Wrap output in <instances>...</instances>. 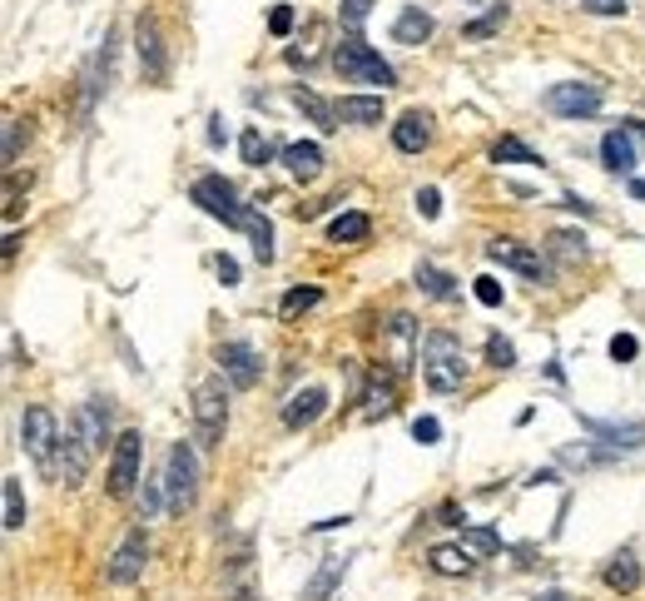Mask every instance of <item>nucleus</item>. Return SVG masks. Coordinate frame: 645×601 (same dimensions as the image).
Segmentation results:
<instances>
[{
	"mask_svg": "<svg viewBox=\"0 0 645 601\" xmlns=\"http://www.w3.org/2000/svg\"><path fill=\"white\" fill-rule=\"evenodd\" d=\"M422 378H427L432 393H457L467 383V353L452 333L437 328V333L422 338Z\"/></svg>",
	"mask_w": 645,
	"mask_h": 601,
	"instance_id": "nucleus-1",
	"label": "nucleus"
},
{
	"mask_svg": "<svg viewBox=\"0 0 645 601\" xmlns=\"http://www.w3.org/2000/svg\"><path fill=\"white\" fill-rule=\"evenodd\" d=\"M189 199H194L209 219H219V224H229V229H249V219H254V209L239 204V189H234L224 174H199L194 189H189Z\"/></svg>",
	"mask_w": 645,
	"mask_h": 601,
	"instance_id": "nucleus-2",
	"label": "nucleus"
},
{
	"mask_svg": "<svg viewBox=\"0 0 645 601\" xmlns=\"http://www.w3.org/2000/svg\"><path fill=\"white\" fill-rule=\"evenodd\" d=\"M229 428V393L219 378H204L194 388V443L199 448H219Z\"/></svg>",
	"mask_w": 645,
	"mask_h": 601,
	"instance_id": "nucleus-3",
	"label": "nucleus"
},
{
	"mask_svg": "<svg viewBox=\"0 0 645 601\" xmlns=\"http://www.w3.org/2000/svg\"><path fill=\"white\" fill-rule=\"evenodd\" d=\"M164 502L179 517L199 502V457H194L189 443H174L169 448V462H164Z\"/></svg>",
	"mask_w": 645,
	"mask_h": 601,
	"instance_id": "nucleus-4",
	"label": "nucleus"
},
{
	"mask_svg": "<svg viewBox=\"0 0 645 601\" xmlns=\"http://www.w3.org/2000/svg\"><path fill=\"white\" fill-rule=\"evenodd\" d=\"M333 65H338V75L343 80H353V85H392L397 75H392V65H387L383 55L373 50V45H363L358 35H348L338 50H333Z\"/></svg>",
	"mask_w": 645,
	"mask_h": 601,
	"instance_id": "nucleus-5",
	"label": "nucleus"
},
{
	"mask_svg": "<svg viewBox=\"0 0 645 601\" xmlns=\"http://www.w3.org/2000/svg\"><path fill=\"white\" fill-rule=\"evenodd\" d=\"M60 423H55V413L50 408H25V418H20V443H25V452L35 457V467L40 472H55L60 467Z\"/></svg>",
	"mask_w": 645,
	"mask_h": 601,
	"instance_id": "nucleus-6",
	"label": "nucleus"
},
{
	"mask_svg": "<svg viewBox=\"0 0 645 601\" xmlns=\"http://www.w3.org/2000/svg\"><path fill=\"white\" fill-rule=\"evenodd\" d=\"M601 105H606V90L596 80H561L546 90V110L561 120H591Z\"/></svg>",
	"mask_w": 645,
	"mask_h": 601,
	"instance_id": "nucleus-7",
	"label": "nucleus"
},
{
	"mask_svg": "<svg viewBox=\"0 0 645 601\" xmlns=\"http://www.w3.org/2000/svg\"><path fill=\"white\" fill-rule=\"evenodd\" d=\"M214 363H219V373H224V383L229 388H254L258 378H263V363H258V353L249 348V343H219V353H214Z\"/></svg>",
	"mask_w": 645,
	"mask_h": 601,
	"instance_id": "nucleus-8",
	"label": "nucleus"
},
{
	"mask_svg": "<svg viewBox=\"0 0 645 601\" xmlns=\"http://www.w3.org/2000/svg\"><path fill=\"white\" fill-rule=\"evenodd\" d=\"M139 452H144V438L129 428L115 438V457H110V497H129L134 482H139Z\"/></svg>",
	"mask_w": 645,
	"mask_h": 601,
	"instance_id": "nucleus-9",
	"label": "nucleus"
},
{
	"mask_svg": "<svg viewBox=\"0 0 645 601\" xmlns=\"http://www.w3.org/2000/svg\"><path fill=\"white\" fill-rule=\"evenodd\" d=\"M144 562H149V537H144V527H134L125 542L115 547V557H110L105 577H110L115 587H129V582H139V577H144Z\"/></svg>",
	"mask_w": 645,
	"mask_h": 601,
	"instance_id": "nucleus-10",
	"label": "nucleus"
},
{
	"mask_svg": "<svg viewBox=\"0 0 645 601\" xmlns=\"http://www.w3.org/2000/svg\"><path fill=\"white\" fill-rule=\"evenodd\" d=\"M134 45H139V65H144V75L159 85V80L169 75V55H164V35H159V20H154V15H139V25H134Z\"/></svg>",
	"mask_w": 645,
	"mask_h": 601,
	"instance_id": "nucleus-11",
	"label": "nucleus"
},
{
	"mask_svg": "<svg viewBox=\"0 0 645 601\" xmlns=\"http://www.w3.org/2000/svg\"><path fill=\"white\" fill-rule=\"evenodd\" d=\"M487 259H497V264H507L516 274H526V279H536V284H546V259L536 254V249H526V244H516V239H492L487 244Z\"/></svg>",
	"mask_w": 645,
	"mask_h": 601,
	"instance_id": "nucleus-12",
	"label": "nucleus"
},
{
	"mask_svg": "<svg viewBox=\"0 0 645 601\" xmlns=\"http://www.w3.org/2000/svg\"><path fill=\"white\" fill-rule=\"evenodd\" d=\"M387 358H392V373H407L417 363V323L407 313L387 318Z\"/></svg>",
	"mask_w": 645,
	"mask_h": 601,
	"instance_id": "nucleus-13",
	"label": "nucleus"
},
{
	"mask_svg": "<svg viewBox=\"0 0 645 601\" xmlns=\"http://www.w3.org/2000/svg\"><path fill=\"white\" fill-rule=\"evenodd\" d=\"M323 413H328V388L313 383V388H303V393H293V398L283 403V428H293V433H298V428H313Z\"/></svg>",
	"mask_w": 645,
	"mask_h": 601,
	"instance_id": "nucleus-14",
	"label": "nucleus"
},
{
	"mask_svg": "<svg viewBox=\"0 0 645 601\" xmlns=\"http://www.w3.org/2000/svg\"><path fill=\"white\" fill-rule=\"evenodd\" d=\"M70 428L80 433V443L90 452L105 448V438H110V413H105V403L100 398H90V403H80L75 408V418H70Z\"/></svg>",
	"mask_w": 645,
	"mask_h": 601,
	"instance_id": "nucleus-15",
	"label": "nucleus"
},
{
	"mask_svg": "<svg viewBox=\"0 0 645 601\" xmlns=\"http://www.w3.org/2000/svg\"><path fill=\"white\" fill-rule=\"evenodd\" d=\"M392 145L402 154H422L432 145V115L427 110H407V115H397V125H392Z\"/></svg>",
	"mask_w": 645,
	"mask_h": 601,
	"instance_id": "nucleus-16",
	"label": "nucleus"
},
{
	"mask_svg": "<svg viewBox=\"0 0 645 601\" xmlns=\"http://www.w3.org/2000/svg\"><path fill=\"white\" fill-rule=\"evenodd\" d=\"M90 457H95V452L80 443V433H75V428H65V438H60V467H55V477H60L65 487L85 482V472H90Z\"/></svg>",
	"mask_w": 645,
	"mask_h": 601,
	"instance_id": "nucleus-17",
	"label": "nucleus"
},
{
	"mask_svg": "<svg viewBox=\"0 0 645 601\" xmlns=\"http://www.w3.org/2000/svg\"><path fill=\"white\" fill-rule=\"evenodd\" d=\"M283 169H288L298 184H313V179L323 174V145H313V140H293V145H283Z\"/></svg>",
	"mask_w": 645,
	"mask_h": 601,
	"instance_id": "nucleus-18",
	"label": "nucleus"
},
{
	"mask_svg": "<svg viewBox=\"0 0 645 601\" xmlns=\"http://www.w3.org/2000/svg\"><path fill=\"white\" fill-rule=\"evenodd\" d=\"M397 408V373L392 368H378L373 378H368V393H363V418H383Z\"/></svg>",
	"mask_w": 645,
	"mask_h": 601,
	"instance_id": "nucleus-19",
	"label": "nucleus"
},
{
	"mask_svg": "<svg viewBox=\"0 0 645 601\" xmlns=\"http://www.w3.org/2000/svg\"><path fill=\"white\" fill-rule=\"evenodd\" d=\"M601 159H606L611 174H631V169H636V135H631L626 125L611 130V135L601 140Z\"/></svg>",
	"mask_w": 645,
	"mask_h": 601,
	"instance_id": "nucleus-20",
	"label": "nucleus"
},
{
	"mask_svg": "<svg viewBox=\"0 0 645 601\" xmlns=\"http://www.w3.org/2000/svg\"><path fill=\"white\" fill-rule=\"evenodd\" d=\"M427 35H432V15L422 5H402L397 20H392V40L397 45H422Z\"/></svg>",
	"mask_w": 645,
	"mask_h": 601,
	"instance_id": "nucleus-21",
	"label": "nucleus"
},
{
	"mask_svg": "<svg viewBox=\"0 0 645 601\" xmlns=\"http://www.w3.org/2000/svg\"><path fill=\"white\" fill-rule=\"evenodd\" d=\"M338 125H383V95H343Z\"/></svg>",
	"mask_w": 645,
	"mask_h": 601,
	"instance_id": "nucleus-22",
	"label": "nucleus"
},
{
	"mask_svg": "<svg viewBox=\"0 0 645 601\" xmlns=\"http://www.w3.org/2000/svg\"><path fill=\"white\" fill-rule=\"evenodd\" d=\"M601 577H606V587H611V592L631 597V592L641 587V562H636L631 552H616V557L606 562V572H601Z\"/></svg>",
	"mask_w": 645,
	"mask_h": 601,
	"instance_id": "nucleus-23",
	"label": "nucleus"
},
{
	"mask_svg": "<svg viewBox=\"0 0 645 601\" xmlns=\"http://www.w3.org/2000/svg\"><path fill=\"white\" fill-rule=\"evenodd\" d=\"M427 567H432L437 577H467L477 562H472V552H467V547H447V542H442V547H432V552H427Z\"/></svg>",
	"mask_w": 645,
	"mask_h": 601,
	"instance_id": "nucleus-24",
	"label": "nucleus"
},
{
	"mask_svg": "<svg viewBox=\"0 0 645 601\" xmlns=\"http://www.w3.org/2000/svg\"><path fill=\"white\" fill-rule=\"evenodd\" d=\"M417 289L427 294V299H437V303H452L462 289H457V279L452 274H442L437 264H417Z\"/></svg>",
	"mask_w": 645,
	"mask_h": 601,
	"instance_id": "nucleus-25",
	"label": "nucleus"
},
{
	"mask_svg": "<svg viewBox=\"0 0 645 601\" xmlns=\"http://www.w3.org/2000/svg\"><path fill=\"white\" fill-rule=\"evenodd\" d=\"M368 234H373V219L358 214V209H348V214H338V219L328 224V239H333V244H363Z\"/></svg>",
	"mask_w": 645,
	"mask_h": 601,
	"instance_id": "nucleus-26",
	"label": "nucleus"
},
{
	"mask_svg": "<svg viewBox=\"0 0 645 601\" xmlns=\"http://www.w3.org/2000/svg\"><path fill=\"white\" fill-rule=\"evenodd\" d=\"M343 572H348V557H323V567H318V577L303 587V601H328V592L343 582Z\"/></svg>",
	"mask_w": 645,
	"mask_h": 601,
	"instance_id": "nucleus-27",
	"label": "nucleus"
},
{
	"mask_svg": "<svg viewBox=\"0 0 645 601\" xmlns=\"http://www.w3.org/2000/svg\"><path fill=\"white\" fill-rule=\"evenodd\" d=\"M293 105H298V110H308V120H313L318 130H338V105L318 100L313 90H303V85H298V90H293Z\"/></svg>",
	"mask_w": 645,
	"mask_h": 601,
	"instance_id": "nucleus-28",
	"label": "nucleus"
},
{
	"mask_svg": "<svg viewBox=\"0 0 645 601\" xmlns=\"http://www.w3.org/2000/svg\"><path fill=\"white\" fill-rule=\"evenodd\" d=\"M507 15H512L507 5H492L482 20H467V25H462V40H487V35H497V30L507 25Z\"/></svg>",
	"mask_w": 645,
	"mask_h": 601,
	"instance_id": "nucleus-29",
	"label": "nucleus"
},
{
	"mask_svg": "<svg viewBox=\"0 0 645 601\" xmlns=\"http://www.w3.org/2000/svg\"><path fill=\"white\" fill-rule=\"evenodd\" d=\"M0 492H5V527L20 532V527H25V492H20V477H5Z\"/></svg>",
	"mask_w": 645,
	"mask_h": 601,
	"instance_id": "nucleus-30",
	"label": "nucleus"
},
{
	"mask_svg": "<svg viewBox=\"0 0 645 601\" xmlns=\"http://www.w3.org/2000/svg\"><path fill=\"white\" fill-rule=\"evenodd\" d=\"M492 164H541V154L526 150L521 140L507 135V140H497V145H492Z\"/></svg>",
	"mask_w": 645,
	"mask_h": 601,
	"instance_id": "nucleus-31",
	"label": "nucleus"
},
{
	"mask_svg": "<svg viewBox=\"0 0 645 601\" xmlns=\"http://www.w3.org/2000/svg\"><path fill=\"white\" fill-rule=\"evenodd\" d=\"M244 234L254 239V259H258V264H273V224H268L263 214H254Z\"/></svg>",
	"mask_w": 645,
	"mask_h": 601,
	"instance_id": "nucleus-32",
	"label": "nucleus"
},
{
	"mask_svg": "<svg viewBox=\"0 0 645 601\" xmlns=\"http://www.w3.org/2000/svg\"><path fill=\"white\" fill-rule=\"evenodd\" d=\"M462 547L477 557H492V552H502V537L492 527H462Z\"/></svg>",
	"mask_w": 645,
	"mask_h": 601,
	"instance_id": "nucleus-33",
	"label": "nucleus"
},
{
	"mask_svg": "<svg viewBox=\"0 0 645 601\" xmlns=\"http://www.w3.org/2000/svg\"><path fill=\"white\" fill-rule=\"evenodd\" d=\"M551 249L561 259H586V234L581 229H551Z\"/></svg>",
	"mask_w": 645,
	"mask_h": 601,
	"instance_id": "nucleus-34",
	"label": "nucleus"
},
{
	"mask_svg": "<svg viewBox=\"0 0 645 601\" xmlns=\"http://www.w3.org/2000/svg\"><path fill=\"white\" fill-rule=\"evenodd\" d=\"M318 299H323V289H313V284H308V289H288L283 303H278V313H283V318H298V313H308Z\"/></svg>",
	"mask_w": 645,
	"mask_h": 601,
	"instance_id": "nucleus-35",
	"label": "nucleus"
},
{
	"mask_svg": "<svg viewBox=\"0 0 645 601\" xmlns=\"http://www.w3.org/2000/svg\"><path fill=\"white\" fill-rule=\"evenodd\" d=\"M239 150H244V164H268L273 159V145H268V135L263 130H244V140H239Z\"/></svg>",
	"mask_w": 645,
	"mask_h": 601,
	"instance_id": "nucleus-36",
	"label": "nucleus"
},
{
	"mask_svg": "<svg viewBox=\"0 0 645 601\" xmlns=\"http://www.w3.org/2000/svg\"><path fill=\"white\" fill-rule=\"evenodd\" d=\"M487 358H492V368H502V373L516 368V348L502 338V333H492V338H487Z\"/></svg>",
	"mask_w": 645,
	"mask_h": 601,
	"instance_id": "nucleus-37",
	"label": "nucleus"
},
{
	"mask_svg": "<svg viewBox=\"0 0 645 601\" xmlns=\"http://www.w3.org/2000/svg\"><path fill=\"white\" fill-rule=\"evenodd\" d=\"M373 5H378V0H343V25H348V30H363V20L373 15Z\"/></svg>",
	"mask_w": 645,
	"mask_h": 601,
	"instance_id": "nucleus-38",
	"label": "nucleus"
},
{
	"mask_svg": "<svg viewBox=\"0 0 645 601\" xmlns=\"http://www.w3.org/2000/svg\"><path fill=\"white\" fill-rule=\"evenodd\" d=\"M472 294H477V303H487V308H497V303L507 299V294H502V284H497L492 274H482V279L472 284Z\"/></svg>",
	"mask_w": 645,
	"mask_h": 601,
	"instance_id": "nucleus-39",
	"label": "nucleus"
},
{
	"mask_svg": "<svg viewBox=\"0 0 645 601\" xmlns=\"http://www.w3.org/2000/svg\"><path fill=\"white\" fill-rule=\"evenodd\" d=\"M288 30H293V5H273V10H268V35L283 40Z\"/></svg>",
	"mask_w": 645,
	"mask_h": 601,
	"instance_id": "nucleus-40",
	"label": "nucleus"
},
{
	"mask_svg": "<svg viewBox=\"0 0 645 601\" xmlns=\"http://www.w3.org/2000/svg\"><path fill=\"white\" fill-rule=\"evenodd\" d=\"M636 353H641L636 333H616V338H611V358H616V363H631Z\"/></svg>",
	"mask_w": 645,
	"mask_h": 601,
	"instance_id": "nucleus-41",
	"label": "nucleus"
},
{
	"mask_svg": "<svg viewBox=\"0 0 645 601\" xmlns=\"http://www.w3.org/2000/svg\"><path fill=\"white\" fill-rule=\"evenodd\" d=\"M417 214H422V219H437V214H442V194H437L432 184L417 189Z\"/></svg>",
	"mask_w": 645,
	"mask_h": 601,
	"instance_id": "nucleus-42",
	"label": "nucleus"
},
{
	"mask_svg": "<svg viewBox=\"0 0 645 601\" xmlns=\"http://www.w3.org/2000/svg\"><path fill=\"white\" fill-rule=\"evenodd\" d=\"M412 438H417L422 448H432V443L442 438V423H437V418H417V423H412Z\"/></svg>",
	"mask_w": 645,
	"mask_h": 601,
	"instance_id": "nucleus-43",
	"label": "nucleus"
},
{
	"mask_svg": "<svg viewBox=\"0 0 645 601\" xmlns=\"http://www.w3.org/2000/svg\"><path fill=\"white\" fill-rule=\"evenodd\" d=\"M159 492H164V482H144V492H139V512H144V522L159 512Z\"/></svg>",
	"mask_w": 645,
	"mask_h": 601,
	"instance_id": "nucleus-44",
	"label": "nucleus"
},
{
	"mask_svg": "<svg viewBox=\"0 0 645 601\" xmlns=\"http://www.w3.org/2000/svg\"><path fill=\"white\" fill-rule=\"evenodd\" d=\"M586 15H626V0H581Z\"/></svg>",
	"mask_w": 645,
	"mask_h": 601,
	"instance_id": "nucleus-45",
	"label": "nucleus"
},
{
	"mask_svg": "<svg viewBox=\"0 0 645 601\" xmlns=\"http://www.w3.org/2000/svg\"><path fill=\"white\" fill-rule=\"evenodd\" d=\"M15 154H20V120L5 125V164H15Z\"/></svg>",
	"mask_w": 645,
	"mask_h": 601,
	"instance_id": "nucleus-46",
	"label": "nucleus"
},
{
	"mask_svg": "<svg viewBox=\"0 0 645 601\" xmlns=\"http://www.w3.org/2000/svg\"><path fill=\"white\" fill-rule=\"evenodd\" d=\"M214 269H219V279H224V284H239V264H234L229 254H214Z\"/></svg>",
	"mask_w": 645,
	"mask_h": 601,
	"instance_id": "nucleus-47",
	"label": "nucleus"
},
{
	"mask_svg": "<svg viewBox=\"0 0 645 601\" xmlns=\"http://www.w3.org/2000/svg\"><path fill=\"white\" fill-rule=\"evenodd\" d=\"M224 140H229V130H224V115H214V120H209V145L219 150Z\"/></svg>",
	"mask_w": 645,
	"mask_h": 601,
	"instance_id": "nucleus-48",
	"label": "nucleus"
},
{
	"mask_svg": "<svg viewBox=\"0 0 645 601\" xmlns=\"http://www.w3.org/2000/svg\"><path fill=\"white\" fill-rule=\"evenodd\" d=\"M626 130H631L636 140H645V120H626Z\"/></svg>",
	"mask_w": 645,
	"mask_h": 601,
	"instance_id": "nucleus-49",
	"label": "nucleus"
},
{
	"mask_svg": "<svg viewBox=\"0 0 645 601\" xmlns=\"http://www.w3.org/2000/svg\"><path fill=\"white\" fill-rule=\"evenodd\" d=\"M536 601H571V597H566V592H541Z\"/></svg>",
	"mask_w": 645,
	"mask_h": 601,
	"instance_id": "nucleus-50",
	"label": "nucleus"
},
{
	"mask_svg": "<svg viewBox=\"0 0 645 601\" xmlns=\"http://www.w3.org/2000/svg\"><path fill=\"white\" fill-rule=\"evenodd\" d=\"M234 601H254V592H249V587H244V592H239V597H234Z\"/></svg>",
	"mask_w": 645,
	"mask_h": 601,
	"instance_id": "nucleus-51",
	"label": "nucleus"
}]
</instances>
